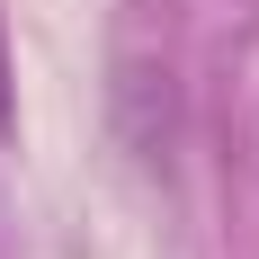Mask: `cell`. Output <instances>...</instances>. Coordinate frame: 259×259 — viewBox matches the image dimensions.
I'll list each match as a JSON object with an SVG mask.
<instances>
[{
	"label": "cell",
	"mask_w": 259,
	"mask_h": 259,
	"mask_svg": "<svg viewBox=\"0 0 259 259\" xmlns=\"http://www.w3.org/2000/svg\"><path fill=\"white\" fill-rule=\"evenodd\" d=\"M0 134H9V54H0Z\"/></svg>",
	"instance_id": "obj_1"
}]
</instances>
